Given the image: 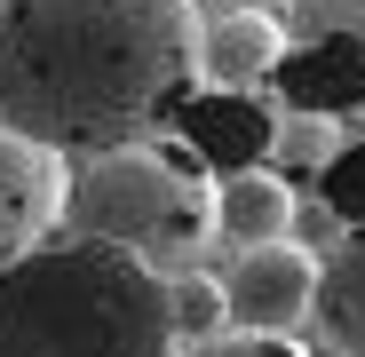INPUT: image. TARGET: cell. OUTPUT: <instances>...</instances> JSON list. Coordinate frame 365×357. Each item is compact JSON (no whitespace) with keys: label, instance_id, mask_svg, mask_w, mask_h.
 Here are the masks:
<instances>
[{"label":"cell","instance_id":"6da1fadb","mask_svg":"<svg viewBox=\"0 0 365 357\" xmlns=\"http://www.w3.org/2000/svg\"><path fill=\"white\" fill-rule=\"evenodd\" d=\"M191 0H9L0 128L40 151H128L191 103Z\"/></svg>","mask_w":365,"mask_h":357},{"label":"cell","instance_id":"7a4b0ae2","mask_svg":"<svg viewBox=\"0 0 365 357\" xmlns=\"http://www.w3.org/2000/svg\"><path fill=\"white\" fill-rule=\"evenodd\" d=\"M0 357H167V278L96 238H40L0 270Z\"/></svg>","mask_w":365,"mask_h":357},{"label":"cell","instance_id":"3957f363","mask_svg":"<svg viewBox=\"0 0 365 357\" xmlns=\"http://www.w3.org/2000/svg\"><path fill=\"white\" fill-rule=\"evenodd\" d=\"M215 230V191L182 151H103L64 183V238H96V247L135 254L143 270L191 262Z\"/></svg>","mask_w":365,"mask_h":357},{"label":"cell","instance_id":"277c9868","mask_svg":"<svg viewBox=\"0 0 365 357\" xmlns=\"http://www.w3.org/2000/svg\"><path fill=\"white\" fill-rule=\"evenodd\" d=\"M318 302V262L310 247H294V238H278V247H247L230 262V286H222V310L247 326V333H294L302 318H310Z\"/></svg>","mask_w":365,"mask_h":357},{"label":"cell","instance_id":"5b68a950","mask_svg":"<svg viewBox=\"0 0 365 357\" xmlns=\"http://www.w3.org/2000/svg\"><path fill=\"white\" fill-rule=\"evenodd\" d=\"M64 183L72 167L24 143L16 128H0V270H9L16 254H32L40 238H56V222H64Z\"/></svg>","mask_w":365,"mask_h":357},{"label":"cell","instance_id":"8992f818","mask_svg":"<svg viewBox=\"0 0 365 357\" xmlns=\"http://www.w3.org/2000/svg\"><path fill=\"white\" fill-rule=\"evenodd\" d=\"M286 64V24L270 9H207L191 32V72L215 95H255Z\"/></svg>","mask_w":365,"mask_h":357},{"label":"cell","instance_id":"52a82bcc","mask_svg":"<svg viewBox=\"0 0 365 357\" xmlns=\"http://www.w3.org/2000/svg\"><path fill=\"white\" fill-rule=\"evenodd\" d=\"M270 80L286 88V111H302V119L365 111V48H357V40H310V48H286V64H278Z\"/></svg>","mask_w":365,"mask_h":357},{"label":"cell","instance_id":"ba28073f","mask_svg":"<svg viewBox=\"0 0 365 357\" xmlns=\"http://www.w3.org/2000/svg\"><path fill=\"white\" fill-rule=\"evenodd\" d=\"M215 230L230 238L238 254L247 247H278V238L294 230V191H286V175L270 167H238L215 183Z\"/></svg>","mask_w":365,"mask_h":357},{"label":"cell","instance_id":"9c48e42d","mask_svg":"<svg viewBox=\"0 0 365 357\" xmlns=\"http://www.w3.org/2000/svg\"><path fill=\"white\" fill-rule=\"evenodd\" d=\"M175 119H182V135H191L207 159H222L230 175L247 167L255 151H270V119L255 111V95H191Z\"/></svg>","mask_w":365,"mask_h":357},{"label":"cell","instance_id":"30bf717a","mask_svg":"<svg viewBox=\"0 0 365 357\" xmlns=\"http://www.w3.org/2000/svg\"><path fill=\"white\" fill-rule=\"evenodd\" d=\"M326 341H341V357H365V230H349L341 247L318 262V302Z\"/></svg>","mask_w":365,"mask_h":357},{"label":"cell","instance_id":"8fae6325","mask_svg":"<svg viewBox=\"0 0 365 357\" xmlns=\"http://www.w3.org/2000/svg\"><path fill=\"white\" fill-rule=\"evenodd\" d=\"M222 326H230V310H222V278H167V349L175 341H191V349H207V341H222Z\"/></svg>","mask_w":365,"mask_h":357},{"label":"cell","instance_id":"7c38bea8","mask_svg":"<svg viewBox=\"0 0 365 357\" xmlns=\"http://www.w3.org/2000/svg\"><path fill=\"white\" fill-rule=\"evenodd\" d=\"M278 24H286V48H310V40H357L365 48V0H286Z\"/></svg>","mask_w":365,"mask_h":357},{"label":"cell","instance_id":"4fadbf2b","mask_svg":"<svg viewBox=\"0 0 365 357\" xmlns=\"http://www.w3.org/2000/svg\"><path fill=\"white\" fill-rule=\"evenodd\" d=\"M270 159L294 167V175H326V167L341 159V128H334V119H302V111H286L278 128H270Z\"/></svg>","mask_w":365,"mask_h":357},{"label":"cell","instance_id":"5bb4252c","mask_svg":"<svg viewBox=\"0 0 365 357\" xmlns=\"http://www.w3.org/2000/svg\"><path fill=\"white\" fill-rule=\"evenodd\" d=\"M326 207H334L341 222H357V230H365V143H357V151H341V159L326 167Z\"/></svg>","mask_w":365,"mask_h":357},{"label":"cell","instance_id":"9a60e30c","mask_svg":"<svg viewBox=\"0 0 365 357\" xmlns=\"http://www.w3.org/2000/svg\"><path fill=\"white\" fill-rule=\"evenodd\" d=\"M182 357H302L278 333H238V341H207V349H182Z\"/></svg>","mask_w":365,"mask_h":357},{"label":"cell","instance_id":"2e32d148","mask_svg":"<svg viewBox=\"0 0 365 357\" xmlns=\"http://www.w3.org/2000/svg\"><path fill=\"white\" fill-rule=\"evenodd\" d=\"M215 9H270V16H278L286 0H215Z\"/></svg>","mask_w":365,"mask_h":357},{"label":"cell","instance_id":"e0dca14e","mask_svg":"<svg viewBox=\"0 0 365 357\" xmlns=\"http://www.w3.org/2000/svg\"><path fill=\"white\" fill-rule=\"evenodd\" d=\"M0 9H9V0H0Z\"/></svg>","mask_w":365,"mask_h":357}]
</instances>
